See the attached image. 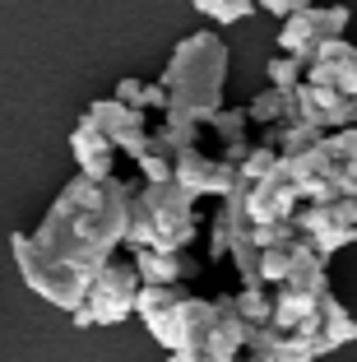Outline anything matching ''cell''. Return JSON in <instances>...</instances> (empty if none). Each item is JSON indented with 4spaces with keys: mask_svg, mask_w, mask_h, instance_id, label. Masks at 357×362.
<instances>
[{
    "mask_svg": "<svg viewBox=\"0 0 357 362\" xmlns=\"http://www.w3.org/2000/svg\"><path fill=\"white\" fill-rule=\"evenodd\" d=\"M297 117V93H283V88H264V93H255L251 103H246V121L251 126H283V121Z\"/></svg>",
    "mask_w": 357,
    "mask_h": 362,
    "instance_id": "cell-18",
    "label": "cell"
},
{
    "mask_svg": "<svg viewBox=\"0 0 357 362\" xmlns=\"http://www.w3.org/2000/svg\"><path fill=\"white\" fill-rule=\"evenodd\" d=\"M200 233L195 218V200L181 191L177 181L163 186H135L130 191V237L126 251H163V256H181Z\"/></svg>",
    "mask_w": 357,
    "mask_h": 362,
    "instance_id": "cell-4",
    "label": "cell"
},
{
    "mask_svg": "<svg viewBox=\"0 0 357 362\" xmlns=\"http://www.w3.org/2000/svg\"><path fill=\"white\" fill-rule=\"evenodd\" d=\"M172 181H177L190 200H204V195L228 200V195L242 186V168H232V163L218 158V153L200 149V144H190V149L177 153V172H172Z\"/></svg>",
    "mask_w": 357,
    "mask_h": 362,
    "instance_id": "cell-10",
    "label": "cell"
},
{
    "mask_svg": "<svg viewBox=\"0 0 357 362\" xmlns=\"http://www.w3.org/2000/svg\"><path fill=\"white\" fill-rule=\"evenodd\" d=\"M130 181L74 177L33 233H14L10 251L23 284L61 311H79L130 237Z\"/></svg>",
    "mask_w": 357,
    "mask_h": 362,
    "instance_id": "cell-1",
    "label": "cell"
},
{
    "mask_svg": "<svg viewBox=\"0 0 357 362\" xmlns=\"http://www.w3.org/2000/svg\"><path fill=\"white\" fill-rule=\"evenodd\" d=\"M348 19H353V14H348L344 5H311V0H306V10L297 14V19H288L283 33H279V56H297V61L306 65L320 47L344 42Z\"/></svg>",
    "mask_w": 357,
    "mask_h": 362,
    "instance_id": "cell-6",
    "label": "cell"
},
{
    "mask_svg": "<svg viewBox=\"0 0 357 362\" xmlns=\"http://www.w3.org/2000/svg\"><path fill=\"white\" fill-rule=\"evenodd\" d=\"M232 302H237L242 320H251V325H269V320H274L269 288H242V293H232Z\"/></svg>",
    "mask_w": 357,
    "mask_h": 362,
    "instance_id": "cell-20",
    "label": "cell"
},
{
    "mask_svg": "<svg viewBox=\"0 0 357 362\" xmlns=\"http://www.w3.org/2000/svg\"><path fill=\"white\" fill-rule=\"evenodd\" d=\"M274 168H279V149H269V144H255L251 158L242 163V181H246V186H255V181H264Z\"/></svg>",
    "mask_w": 357,
    "mask_h": 362,
    "instance_id": "cell-23",
    "label": "cell"
},
{
    "mask_svg": "<svg viewBox=\"0 0 357 362\" xmlns=\"http://www.w3.org/2000/svg\"><path fill=\"white\" fill-rule=\"evenodd\" d=\"M297 117L320 126L325 135H339V130H357V98H344L334 88H297Z\"/></svg>",
    "mask_w": 357,
    "mask_h": 362,
    "instance_id": "cell-13",
    "label": "cell"
},
{
    "mask_svg": "<svg viewBox=\"0 0 357 362\" xmlns=\"http://www.w3.org/2000/svg\"><path fill=\"white\" fill-rule=\"evenodd\" d=\"M329 153L344 163H357V130H339V135H329Z\"/></svg>",
    "mask_w": 357,
    "mask_h": 362,
    "instance_id": "cell-25",
    "label": "cell"
},
{
    "mask_svg": "<svg viewBox=\"0 0 357 362\" xmlns=\"http://www.w3.org/2000/svg\"><path fill=\"white\" fill-rule=\"evenodd\" d=\"M306 84L311 88H334L344 98H357V47L348 42H329L306 61Z\"/></svg>",
    "mask_w": 357,
    "mask_h": 362,
    "instance_id": "cell-12",
    "label": "cell"
},
{
    "mask_svg": "<svg viewBox=\"0 0 357 362\" xmlns=\"http://www.w3.org/2000/svg\"><path fill=\"white\" fill-rule=\"evenodd\" d=\"M264 70H269V88H283V93H297L306 84V65L297 56H274Z\"/></svg>",
    "mask_w": 357,
    "mask_h": 362,
    "instance_id": "cell-21",
    "label": "cell"
},
{
    "mask_svg": "<svg viewBox=\"0 0 357 362\" xmlns=\"http://www.w3.org/2000/svg\"><path fill=\"white\" fill-rule=\"evenodd\" d=\"M84 121H93L116 149L130 153L135 168L153 153V126H148V112H135V107L116 103V98H98V103L84 107Z\"/></svg>",
    "mask_w": 357,
    "mask_h": 362,
    "instance_id": "cell-8",
    "label": "cell"
},
{
    "mask_svg": "<svg viewBox=\"0 0 357 362\" xmlns=\"http://www.w3.org/2000/svg\"><path fill=\"white\" fill-rule=\"evenodd\" d=\"M135 269H139V279H144V288H177V284H186V279H195L200 274V265L190 256H163V251H135Z\"/></svg>",
    "mask_w": 357,
    "mask_h": 362,
    "instance_id": "cell-16",
    "label": "cell"
},
{
    "mask_svg": "<svg viewBox=\"0 0 357 362\" xmlns=\"http://www.w3.org/2000/svg\"><path fill=\"white\" fill-rule=\"evenodd\" d=\"M144 93H148V84H139V79H121L116 84V103H126V107H135V112H144Z\"/></svg>",
    "mask_w": 357,
    "mask_h": 362,
    "instance_id": "cell-24",
    "label": "cell"
},
{
    "mask_svg": "<svg viewBox=\"0 0 357 362\" xmlns=\"http://www.w3.org/2000/svg\"><path fill=\"white\" fill-rule=\"evenodd\" d=\"M260 10L264 14H274V19H297V14H302L306 10V0H264V5H260Z\"/></svg>",
    "mask_w": 357,
    "mask_h": 362,
    "instance_id": "cell-26",
    "label": "cell"
},
{
    "mask_svg": "<svg viewBox=\"0 0 357 362\" xmlns=\"http://www.w3.org/2000/svg\"><path fill=\"white\" fill-rule=\"evenodd\" d=\"M200 135H209L213 153H218L223 163H232V168H242V163L251 158V149H255V144H246V107H228V112H218ZM195 144H200V139H195ZM209 144H204V149H209Z\"/></svg>",
    "mask_w": 357,
    "mask_h": 362,
    "instance_id": "cell-15",
    "label": "cell"
},
{
    "mask_svg": "<svg viewBox=\"0 0 357 362\" xmlns=\"http://www.w3.org/2000/svg\"><path fill=\"white\" fill-rule=\"evenodd\" d=\"M237 191H242V204H246V218H251V228L293 223L297 209H302L297 181H293V172L283 168V158H279V168H274L264 181H255V186H246V181H242Z\"/></svg>",
    "mask_w": 357,
    "mask_h": 362,
    "instance_id": "cell-9",
    "label": "cell"
},
{
    "mask_svg": "<svg viewBox=\"0 0 357 362\" xmlns=\"http://www.w3.org/2000/svg\"><path fill=\"white\" fill-rule=\"evenodd\" d=\"M70 153L79 163V177H88V181H112L116 177V153L121 149H116L93 121L79 117V126L70 130Z\"/></svg>",
    "mask_w": 357,
    "mask_h": 362,
    "instance_id": "cell-14",
    "label": "cell"
},
{
    "mask_svg": "<svg viewBox=\"0 0 357 362\" xmlns=\"http://www.w3.org/2000/svg\"><path fill=\"white\" fill-rule=\"evenodd\" d=\"M329 353H334V344L315 330V320H311V325H302V330H293V334H279L274 358L279 362H320V358H329Z\"/></svg>",
    "mask_w": 357,
    "mask_h": 362,
    "instance_id": "cell-17",
    "label": "cell"
},
{
    "mask_svg": "<svg viewBox=\"0 0 357 362\" xmlns=\"http://www.w3.org/2000/svg\"><path fill=\"white\" fill-rule=\"evenodd\" d=\"M195 14H204L209 23H237V19H251L255 5L251 0H195Z\"/></svg>",
    "mask_w": 357,
    "mask_h": 362,
    "instance_id": "cell-22",
    "label": "cell"
},
{
    "mask_svg": "<svg viewBox=\"0 0 357 362\" xmlns=\"http://www.w3.org/2000/svg\"><path fill=\"white\" fill-rule=\"evenodd\" d=\"M168 362H279V334L274 325H251L242 320L232 298H200L190 293L172 320L168 339Z\"/></svg>",
    "mask_w": 357,
    "mask_h": 362,
    "instance_id": "cell-3",
    "label": "cell"
},
{
    "mask_svg": "<svg viewBox=\"0 0 357 362\" xmlns=\"http://www.w3.org/2000/svg\"><path fill=\"white\" fill-rule=\"evenodd\" d=\"M315 330L325 334L334 349H344V344H357V316L339 298H329L325 307H320V316H315Z\"/></svg>",
    "mask_w": 357,
    "mask_h": 362,
    "instance_id": "cell-19",
    "label": "cell"
},
{
    "mask_svg": "<svg viewBox=\"0 0 357 362\" xmlns=\"http://www.w3.org/2000/svg\"><path fill=\"white\" fill-rule=\"evenodd\" d=\"M269 298H274V320H269L274 334H293V330H302V325H311V320L320 316V307L334 298V293H329V274H325V256L306 251L302 265L279 288H269Z\"/></svg>",
    "mask_w": 357,
    "mask_h": 362,
    "instance_id": "cell-5",
    "label": "cell"
},
{
    "mask_svg": "<svg viewBox=\"0 0 357 362\" xmlns=\"http://www.w3.org/2000/svg\"><path fill=\"white\" fill-rule=\"evenodd\" d=\"M139 293H144V279H139L135 260H112V265L103 269V279L93 284V293H88L84 311L93 325H121V320L139 316Z\"/></svg>",
    "mask_w": 357,
    "mask_h": 362,
    "instance_id": "cell-7",
    "label": "cell"
},
{
    "mask_svg": "<svg viewBox=\"0 0 357 362\" xmlns=\"http://www.w3.org/2000/svg\"><path fill=\"white\" fill-rule=\"evenodd\" d=\"M228 61H232L228 42L209 28L190 33V37H181V42L172 47V61H168V70H163V79H158V84L168 88L172 107H168V117H163V126H153V153L177 163V153L190 149V144L200 139V130L209 126L218 112H228V107H223Z\"/></svg>",
    "mask_w": 357,
    "mask_h": 362,
    "instance_id": "cell-2",
    "label": "cell"
},
{
    "mask_svg": "<svg viewBox=\"0 0 357 362\" xmlns=\"http://www.w3.org/2000/svg\"><path fill=\"white\" fill-rule=\"evenodd\" d=\"M297 228L315 246V256H334L344 246L357 242V204H302L297 209Z\"/></svg>",
    "mask_w": 357,
    "mask_h": 362,
    "instance_id": "cell-11",
    "label": "cell"
}]
</instances>
